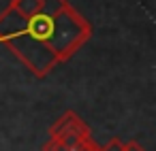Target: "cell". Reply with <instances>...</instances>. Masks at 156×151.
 <instances>
[{"label":"cell","instance_id":"6da1fadb","mask_svg":"<svg viewBox=\"0 0 156 151\" xmlns=\"http://www.w3.org/2000/svg\"><path fill=\"white\" fill-rule=\"evenodd\" d=\"M90 36V22L69 0H43L30 15H20L11 7L0 13V45L39 79L69 62Z\"/></svg>","mask_w":156,"mask_h":151},{"label":"cell","instance_id":"7a4b0ae2","mask_svg":"<svg viewBox=\"0 0 156 151\" xmlns=\"http://www.w3.org/2000/svg\"><path fill=\"white\" fill-rule=\"evenodd\" d=\"M41 151H101V147L94 143L88 123L75 111H66L49 128V140Z\"/></svg>","mask_w":156,"mask_h":151},{"label":"cell","instance_id":"3957f363","mask_svg":"<svg viewBox=\"0 0 156 151\" xmlns=\"http://www.w3.org/2000/svg\"><path fill=\"white\" fill-rule=\"evenodd\" d=\"M124 149V143L120 138H111L105 147H101V151H122Z\"/></svg>","mask_w":156,"mask_h":151},{"label":"cell","instance_id":"277c9868","mask_svg":"<svg viewBox=\"0 0 156 151\" xmlns=\"http://www.w3.org/2000/svg\"><path fill=\"white\" fill-rule=\"evenodd\" d=\"M122 151H147L145 147H141L137 140H128V143H124V149Z\"/></svg>","mask_w":156,"mask_h":151}]
</instances>
